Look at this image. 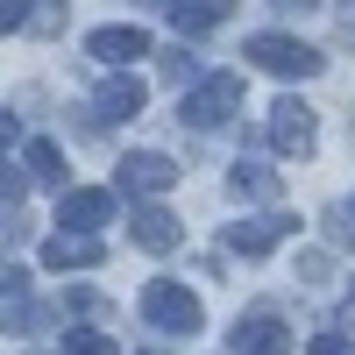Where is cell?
I'll return each instance as SVG.
<instances>
[{"instance_id":"cell-1","label":"cell","mask_w":355,"mask_h":355,"mask_svg":"<svg viewBox=\"0 0 355 355\" xmlns=\"http://www.w3.org/2000/svg\"><path fill=\"white\" fill-rule=\"evenodd\" d=\"M234 114H242V78H234V71H214V78H199L192 93H185L178 121H192V128H220V121H234Z\"/></svg>"},{"instance_id":"cell-2","label":"cell","mask_w":355,"mask_h":355,"mask_svg":"<svg viewBox=\"0 0 355 355\" xmlns=\"http://www.w3.org/2000/svg\"><path fill=\"white\" fill-rule=\"evenodd\" d=\"M142 320H150V327H164V334H199V299L185 284H171V277H150L142 284Z\"/></svg>"},{"instance_id":"cell-3","label":"cell","mask_w":355,"mask_h":355,"mask_svg":"<svg viewBox=\"0 0 355 355\" xmlns=\"http://www.w3.org/2000/svg\"><path fill=\"white\" fill-rule=\"evenodd\" d=\"M242 50L256 57L263 71H277V78H313L320 64H327V57H320L313 43H299V36H277V28H263V36H249Z\"/></svg>"},{"instance_id":"cell-4","label":"cell","mask_w":355,"mask_h":355,"mask_svg":"<svg viewBox=\"0 0 355 355\" xmlns=\"http://www.w3.org/2000/svg\"><path fill=\"white\" fill-rule=\"evenodd\" d=\"M313 135H320V121H313L306 100H277L270 107V150L277 157H313Z\"/></svg>"},{"instance_id":"cell-5","label":"cell","mask_w":355,"mask_h":355,"mask_svg":"<svg viewBox=\"0 0 355 355\" xmlns=\"http://www.w3.org/2000/svg\"><path fill=\"white\" fill-rule=\"evenodd\" d=\"M85 57H100V64L128 71L135 57H150V28H135V21H107V28H93V36H85Z\"/></svg>"},{"instance_id":"cell-6","label":"cell","mask_w":355,"mask_h":355,"mask_svg":"<svg viewBox=\"0 0 355 355\" xmlns=\"http://www.w3.org/2000/svg\"><path fill=\"white\" fill-rule=\"evenodd\" d=\"M178 185V164L164 157V150H135V157H121V192H171Z\"/></svg>"},{"instance_id":"cell-7","label":"cell","mask_w":355,"mask_h":355,"mask_svg":"<svg viewBox=\"0 0 355 355\" xmlns=\"http://www.w3.org/2000/svg\"><path fill=\"white\" fill-rule=\"evenodd\" d=\"M107 214H114V192H93V185H78V192H64V206H57V227H71V234H93V227H107Z\"/></svg>"},{"instance_id":"cell-8","label":"cell","mask_w":355,"mask_h":355,"mask_svg":"<svg viewBox=\"0 0 355 355\" xmlns=\"http://www.w3.org/2000/svg\"><path fill=\"white\" fill-rule=\"evenodd\" d=\"M284 320L277 313H249V320H234V355H284Z\"/></svg>"},{"instance_id":"cell-9","label":"cell","mask_w":355,"mask_h":355,"mask_svg":"<svg viewBox=\"0 0 355 355\" xmlns=\"http://www.w3.org/2000/svg\"><path fill=\"white\" fill-rule=\"evenodd\" d=\"M107 249H100V234H50L43 242V263L50 270H93Z\"/></svg>"},{"instance_id":"cell-10","label":"cell","mask_w":355,"mask_h":355,"mask_svg":"<svg viewBox=\"0 0 355 355\" xmlns=\"http://www.w3.org/2000/svg\"><path fill=\"white\" fill-rule=\"evenodd\" d=\"M93 107H100V121H135V114H142V78L135 71H114Z\"/></svg>"},{"instance_id":"cell-11","label":"cell","mask_w":355,"mask_h":355,"mask_svg":"<svg viewBox=\"0 0 355 355\" xmlns=\"http://www.w3.org/2000/svg\"><path fill=\"white\" fill-rule=\"evenodd\" d=\"M128 234H135V249H150V256L178 249V220L164 214V206H135V214H128Z\"/></svg>"},{"instance_id":"cell-12","label":"cell","mask_w":355,"mask_h":355,"mask_svg":"<svg viewBox=\"0 0 355 355\" xmlns=\"http://www.w3.org/2000/svg\"><path fill=\"white\" fill-rule=\"evenodd\" d=\"M284 227H291L284 214H270V220H242V227H227V249H234V256H270V249L284 242Z\"/></svg>"},{"instance_id":"cell-13","label":"cell","mask_w":355,"mask_h":355,"mask_svg":"<svg viewBox=\"0 0 355 355\" xmlns=\"http://www.w3.org/2000/svg\"><path fill=\"white\" fill-rule=\"evenodd\" d=\"M164 15L178 21V36H199V28H214L234 15V0H164Z\"/></svg>"},{"instance_id":"cell-14","label":"cell","mask_w":355,"mask_h":355,"mask_svg":"<svg viewBox=\"0 0 355 355\" xmlns=\"http://www.w3.org/2000/svg\"><path fill=\"white\" fill-rule=\"evenodd\" d=\"M21 164H28V178H36V185H64V178H71L57 142H28V157H21Z\"/></svg>"},{"instance_id":"cell-15","label":"cell","mask_w":355,"mask_h":355,"mask_svg":"<svg viewBox=\"0 0 355 355\" xmlns=\"http://www.w3.org/2000/svg\"><path fill=\"white\" fill-rule=\"evenodd\" d=\"M234 192H242V199H277V171H263V164H234Z\"/></svg>"},{"instance_id":"cell-16","label":"cell","mask_w":355,"mask_h":355,"mask_svg":"<svg viewBox=\"0 0 355 355\" xmlns=\"http://www.w3.org/2000/svg\"><path fill=\"white\" fill-rule=\"evenodd\" d=\"M57 355H121V348H114L100 327H71L64 334V348H57Z\"/></svg>"},{"instance_id":"cell-17","label":"cell","mask_w":355,"mask_h":355,"mask_svg":"<svg viewBox=\"0 0 355 355\" xmlns=\"http://www.w3.org/2000/svg\"><path fill=\"white\" fill-rule=\"evenodd\" d=\"M36 320H43V306H28V299H0V327H36Z\"/></svg>"},{"instance_id":"cell-18","label":"cell","mask_w":355,"mask_h":355,"mask_svg":"<svg viewBox=\"0 0 355 355\" xmlns=\"http://www.w3.org/2000/svg\"><path fill=\"white\" fill-rule=\"evenodd\" d=\"M334 234H341V249H355V199L334 206Z\"/></svg>"},{"instance_id":"cell-19","label":"cell","mask_w":355,"mask_h":355,"mask_svg":"<svg viewBox=\"0 0 355 355\" xmlns=\"http://www.w3.org/2000/svg\"><path fill=\"white\" fill-rule=\"evenodd\" d=\"M306 348H313V355H355V341H348V334H313Z\"/></svg>"},{"instance_id":"cell-20","label":"cell","mask_w":355,"mask_h":355,"mask_svg":"<svg viewBox=\"0 0 355 355\" xmlns=\"http://www.w3.org/2000/svg\"><path fill=\"white\" fill-rule=\"evenodd\" d=\"M28 21V0H0V36H8V28H21Z\"/></svg>"},{"instance_id":"cell-21","label":"cell","mask_w":355,"mask_h":355,"mask_svg":"<svg viewBox=\"0 0 355 355\" xmlns=\"http://www.w3.org/2000/svg\"><path fill=\"white\" fill-rule=\"evenodd\" d=\"M0 199H15V206H21V171H15V164H0Z\"/></svg>"},{"instance_id":"cell-22","label":"cell","mask_w":355,"mask_h":355,"mask_svg":"<svg viewBox=\"0 0 355 355\" xmlns=\"http://www.w3.org/2000/svg\"><path fill=\"white\" fill-rule=\"evenodd\" d=\"M8 284L21 291V270H15V263H8V256H0V291H8Z\"/></svg>"},{"instance_id":"cell-23","label":"cell","mask_w":355,"mask_h":355,"mask_svg":"<svg viewBox=\"0 0 355 355\" xmlns=\"http://www.w3.org/2000/svg\"><path fill=\"white\" fill-rule=\"evenodd\" d=\"M270 8H284V15H306V8H320V0H270Z\"/></svg>"},{"instance_id":"cell-24","label":"cell","mask_w":355,"mask_h":355,"mask_svg":"<svg viewBox=\"0 0 355 355\" xmlns=\"http://www.w3.org/2000/svg\"><path fill=\"white\" fill-rule=\"evenodd\" d=\"M8 135H15V121H0V142H8Z\"/></svg>"},{"instance_id":"cell-25","label":"cell","mask_w":355,"mask_h":355,"mask_svg":"<svg viewBox=\"0 0 355 355\" xmlns=\"http://www.w3.org/2000/svg\"><path fill=\"white\" fill-rule=\"evenodd\" d=\"M348 320H355V291H348Z\"/></svg>"}]
</instances>
